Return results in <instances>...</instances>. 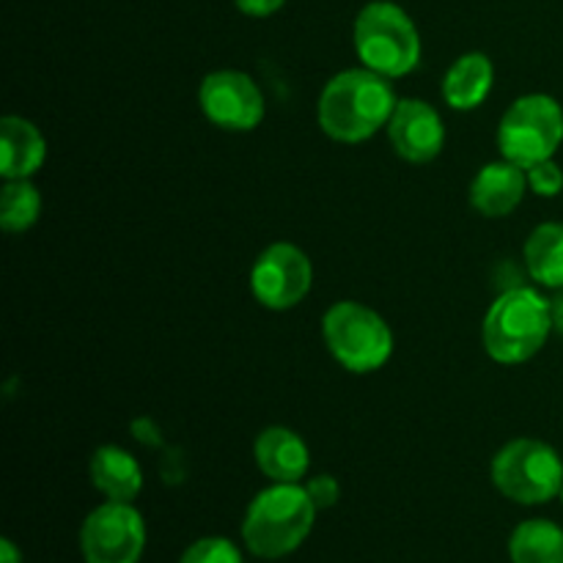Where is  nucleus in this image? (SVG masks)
<instances>
[{
	"label": "nucleus",
	"instance_id": "nucleus-25",
	"mask_svg": "<svg viewBox=\"0 0 563 563\" xmlns=\"http://www.w3.org/2000/svg\"><path fill=\"white\" fill-rule=\"evenodd\" d=\"M550 306H553V324H555V333L563 335V289L559 295L550 300Z\"/></svg>",
	"mask_w": 563,
	"mask_h": 563
},
{
	"label": "nucleus",
	"instance_id": "nucleus-9",
	"mask_svg": "<svg viewBox=\"0 0 563 563\" xmlns=\"http://www.w3.org/2000/svg\"><path fill=\"white\" fill-rule=\"evenodd\" d=\"M146 522L132 504L104 500L80 526V555L86 563H141Z\"/></svg>",
	"mask_w": 563,
	"mask_h": 563
},
{
	"label": "nucleus",
	"instance_id": "nucleus-20",
	"mask_svg": "<svg viewBox=\"0 0 563 563\" xmlns=\"http://www.w3.org/2000/svg\"><path fill=\"white\" fill-rule=\"evenodd\" d=\"M179 563H245V559L231 539L203 537L181 553Z\"/></svg>",
	"mask_w": 563,
	"mask_h": 563
},
{
	"label": "nucleus",
	"instance_id": "nucleus-3",
	"mask_svg": "<svg viewBox=\"0 0 563 563\" xmlns=\"http://www.w3.org/2000/svg\"><path fill=\"white\" fill-rule=\"evenodd\" d=\"M317 515L319 509L306 484L273 482L247 504L242 517V542L256 559H286L311 537Z\"/></svg>",
	"mask_w": 563,
	"mask_h": 563
},
{
	"label": "nucleus",
	"instance_id": "nucleus-10",
	"mask_svg": "<svg viewBox=\"0 0 563 563\" xmlns=\"http://www.w3.org/2000/svg\"><path fill=\"white\" fill-rule=\"evenodd\" d=\"M198 108L225 132H253L267 115V99L247 71L214 69L198 86Z\"/></svg>",
	"mask_w": 563,
	"mask_h": 563
},
{
	"label": "nucleus",
	"instance_id": "nucleus-14",
	"mask_svg": "<svg viewBox=\"0 0 563 563\" xmlns=\"http://www.w3.org/2000/svg\"><path fill=\"white\" fill-rule=\"evenodd\" d=\"M0 157L3 179H33L47 159V137L25 115H3Z\"/></svg>",
	"mask_w": 563,
	"mask_h": 563
},
{
	"label": "nucleus",
	"instance_id": "nucleus-13",
	"mask_svg": "<svg viewBox=\"0 0 563 563\" xmlns=\"http://www.w3.org/2000/svg\"><path fill=\"white\" fill-rule=\"evenodd\" d=\"M253 462L269 482L302 484L311 467V449L295 429L267 427L253 440Z\"/></svg>",
	"mask_w": 563,
	"mask_h": 563
},
{
	"label": "nucleus",
	"instance_id": "nucleus-22",
	"mask_svg": "<svg viewBox=\"0 0 563 563\" xmlns=\"http://www.w3.org/2000/svg\"><path fill=\"white\" fill-rule=\"evenodd\" d=\"M306 489L319 511H328V509H333V506H339L341 484H339V478L330 476V473H319V476L308 478Z\"/></svg>",
	"mask_w": 563,
	"mask_h": 563
},
{
	"label": "nucleus",
	"instance_id": "nucleus-16",
	"mask_svg": "<svg viewBox=\"0 0 563 563\" xmlns=\"http://www.w3.org/2000/svg\"><path fill=\"white\" fill-rule=\"evenodd\" d=\"M88 478L104 500L132 504L143 489V467L121 445H99L88 462Z\"/></svg>",
	"mask_w": 563,
	"mask_h": 563
},
{
	"label": "nucleus",
	"instance_id": "nucleus-26",
	"mask_svg": "<svg viewBox=\"0 0 563 563\" xmlns=\"http://www.w3.org/2000/svg\"><path fill=\"white\" fill-rule=\"evenodd\" d=\"M561 500H563V489H561Z\"/></svg>",
	"mask_w": 563,
	"mask_h": 563
},
{
	"label": "nucleus",
	"instance_id": "nucleus-15",
	"mask_svg": "<svg viewBox=\"0 0 563 563\" xmlns=\"http://www.w3.org/2000/svg\"><path fill=\"white\" fill-rule=\"evenodd\" d=\"M495 86V64L487 53H465L445 69L443 86V102L451 110L460 113H471L478 110L489 99Z\"/></svg>",
	"mask_w": 563,
	"mask_h": 563
},
{
	"label": "nucleus",
	"instance_id": "nucleus-12",
	"mask_svg": "<svg viewBox=\"0 0 563 563\" xmlns=\"http://www.w3.org/2000/svg\"><path fill=\"white\" fill-rule=\"evenodd\" d=\"M528 190V170L500 157L476 170L467 198L482 218L500 220L520 207Z\"/></svg>",
	"mask_w": 563,
	"mask_h": 563
},
{
	"label": "nucleus",
	"instance_id": "nucleus-23",
	"mask_svg": "<svg viewBox=\"0 0 563 563\" xmlns=\"http://www.w3.org/2000/svg\"><path fill=\"white\" fill-rule=\"evenodd\" d=\"M286 0H234L236 9L247 16H269L284 9Z\"/></svg>",
	"mask_w": 563,
	"mask_h": 563
},
{
	"label": "nucleus",
	"instance_id": "nucleus-5",
	"mask_svg": "<svg viewBox=\"0 0 563 563\" xmlns=\"http://www.w3.org/2000/svg\"><path fill=\"white\" fill-rule=\"evenodd\" d=\"M322 341L350 374L379 372L396 352V335L383 313L357 300H339L324 311Z\"/></svg>",
	"mask_w": 563,
	"mask_h": 563
},
{
	"label": "nucleus",
	"instance_id": "nucleus-8",
	"mask_svg": "<svg viewBox=\"0 0 563 563\" xmlns=\"http://www.w3.org/2000/svg\"><path fill=\"white\" fill-rule=\"evenodd\" d=\"M313 289V262L295 242H273L251 267V295L267 311H291Z\"/></svg>",
	"mask_w": 563,
	"mask_h": 563
},
{
	"label": "nucleus",
	"instance_id": "nucleus-18",
	"mask_svg": "<svg viewBox=\"0 0 563 563\" xmlns=\"http://www.w3.org/2000/svg\"><path fill=\"white\" fill-rule=\"evenodd\" d=\"M511 563H563V528L553 520H526L509 537Z\"/></svg>",
	"mask_w": 563,
	"mask_h": 563
},
{
	"label": "nucleus",
	"instance_id": "nucleus-17",
	"mask_svg": "<svg viewBox=\"0 0 563 563\" xmlns=\"http://www.w3.org/2000/svg\"><path fill=\"white\" fill-rule=\"evenodd\" d=\"M526 269L531 280H537L542 289H563V223L537 225L528 234L526 247H522Z\"/></svg>",
	"mask_w": 563,
	"mask_h": 563
},
{
	"label": "nucleus",
	"instance_id": "nucleus-7",
	"mask_svg": "<svg viewBox=\"0 0 563 563\" xmlns=\"http://www.w3.org/2000/svg\"><path fill=\"white\" fill-rule=\"evenodd\" d=\"M498 152L520 168L553 159L563 143V108L550 93H522L498 124Z\"/></svg>",
	"mask_w": 563,
	"mask_h": 563
},
{
	"label": "nucleus",
	"instance_id": "nucleus-2",
	"mask_svg": "<svg viewBox=\"0 0 563 563\" xmlns=\"http://www.w3.org/2000/svg\"><path fill=\"white\" fill-rule=\"evenodd\" d=\"M553 306L537 286H511L500 291L482 322L484 352L500 366H522L548 344Z\"/></svg>",
	"mask_w": 563,
	"mask_h": 563
},
{
	"label": "nucleus",
	"instance_id": "nucleus-6",
	"mask_svg": "<svg viewBox=\"0 0 563 563\" xmlns=\"http://www.w3.org/2000/svg\"><path fill=\"white\" fill-rule=\"evenodd\" d=\"M495 489L520 506H542L561 498L563 460L550 443L537 438H515L500 445L489 465Z\"/></svg>",
	"mask_w": 563,
	"mask_h": 563
},
{
	"label": "nucleus",
	"instance_id": "nucleus-1",
	"mask_svg": "<svg viewBox=\"0 0 563 563\" xmlns=\"http://www.w3.org/2000/svg\"><path fill=\"white\" fill-rule=\"evenodd\" d=\"M394 80L355 66L330 77L322 86L317 99L319 130L335 143H366L385 130L394 115L399 97H396Z\"/></svg>",
	"mask_w": 563,
	"mask_h": 563
},
{
	"label": "nucleus",
	"instance_id": "nucleus-4",
	"mask_svg": "<svg viewBox=\"0 0 563 563\" xmlns=\"http://www.w3.org/2000/svg\"><path fill=\"white\" fill-rule=\"evenodd\" d=\"M352 44L361 66L388 80L412 75L423 55L418 25L401 5L390 0H372L357 11Z\"/></svg>",
	"mask_w": 563,
	"mask_h": 563
},
{
	"label": "nucleus",
	"instance_id": "nucleus-11",
	"mask_svg": "<svg viewBox=\"0 0 563 563\" xmlns=\"http://www.w3.org/2000/svg\"><path fill=\"white\" fill-rule=\"evenodd\" d=\"M385 132H388L390 148L412 165L432 163L445 148V121L427 99H399Z\"/></svg>",
	"mask_w": 563,
	"mask_h": 563
},
{
	"label": "nucleus",
	"instance_id": "nucleus-19",
	"mask_svg": "<svg viewBox=\"0 0 563 563\" xmlns=\"http://www.w3.org/2000/svg\"><path fill=\"white\" fill-rule=\"evenodd\" d=\"M42 192L33 179H5L0 192V225L5 234H25L38 223Z\"/></svg>",
	"mask_w": 563,
	"mask_h": 563
},
{
	"label": "nucleus",
	"instance_id": "nucleus-24",
	"mask_svg": "<svg viewBox=\"0 0 563 563\" xmlns=\"http://www.w3.org/2000/svg\"><path fill=\"white\" fill-rule=\"evenodd\" d=\"M0 563H22V553L11 539H0Z\"/></svg>",
	"mask_w": 563,
	"mask_h": 563
},
{
	"label": "nucleus",
	"instance_id": "nucleus-21",
	"mask_svg": "<svg viewBox=\"0 0 563 563\" xmlns=\"http://www.w3.org/2000/svg\"><path fill=\"white\" fill-rule=\"evenodd\" d=\"M528 187L533 196L539 198H555L563 192V168L553 159H542V163L528 168Z\"/></svg>",
	"mask_w": 563,
	"mask_h": 563
}]
</instances>
